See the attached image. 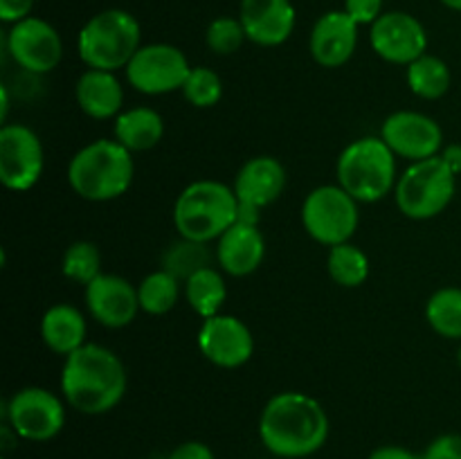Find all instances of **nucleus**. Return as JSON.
I'll list each match as a JSON object with an SVG mask.
<instances>
[{"instance_id":"obj_31","label":"nucleus","mask_w":461,"mask_h":459,"mask_svg":"<svg viewBox=\"0 0 461 459\" xmlns=\"http://www.w3.org/2000/svg\"><path fill=\"white\" fill-rule=\"evenodd\" d=\"M205 266H210L207 264L205 243L183 238V243L171 246V250L165 255V270H169L178 279L192 277L196 270L205 268Z\"/></svg>"},{"instance_id":"obj_9","label":"nucleus","mask_w":461,"mask_h":459,"mask_svg":"<svg viewBox=\"0 0 461 459\" xmlns=\"http://www.w3.org/2000/svg\"><path fill=\"white\" fill-rule=\"evenodd\" d=\"M192 66L180 48L169 43H149L135 52L126 66V79L142 94H167L183 90Z\"/></svg>"},{"instance_id":"obj_11","label":"nucleus","mask_w":461,"mask_h":459,"mask_svg":"<svg viewBox=\"0 0 461 459\" xmlns=\"http://www.w3.org/2000/svg\"><path fill=\"white\" fill-rule=\"evenodd\" d=\"M7 421L23 439L50 441L66 426V410L45 387H23L9 399Z\"/></svg>"},{"instance_id":"obj_6","label":"nucleus","mask_w":461,"mask_h":459,"mask_svg":"<svg viewBox=\"0 0 461 459\" xmlns=\"http://www.w3.org/2000/svg\"><path fill=\"white\" fill-rule=\"evenodd\" d=\"M338 184L358 202H376L396 187V156L383 138H360L338 158Z\"/></svg>"},{"instance_id":"obj_37","label":"nucleus","mask_w":461,"mask_h":459,"mask_svg":"<svg viewBox=\"0 0 461 459\" xmlns=\"http://www.w3.org/2000/svg\"><path fill=\"white\" fill-rule=\"evenodd\" d=\"M369 459H421L414 454L412 450L403 448V446H381L369 454Z\"/></svg>"},{"instance_id":"obj_13","label":"nucleus","mask_w":461,"mask_h":459,"mask_svg":"<svg viewBox=\"0 0 461 459\" xmlns=\"http://www.w3.org/2000/svg\"><path fill=\"white\" fill-rule=\"evenodd\" d=\"M198 349L212 364L237 369L255 354V338L250 327L234 315H212L198 328Z\"/></svg>"},{"instance_id":"obj_28","label":"nucleus","mask_w":461,"mask_h":459,"mask_svg":"<svg viewBox=\"0 0 461 459\" xmlns=\"http://www.w3.org/2000/svg\"><path fill=\"white\" fill-rule=\"evenodd\" d=\"M426 320L441 338H461V288H439L426 304Z\"/></svg>"},{"instance_id":"obj_27","label":"nucleus","mask_w":461,"mask_h":459,"mask_svg":"<svg viewBox=\"0 0 461 459\" xmlns=\"http://www.w3.org/2000/svg\"><path fill=\"white\" fill-rule=\"evenodd\" d=\"M140 309L149 315H165L178 304L180 279L169 270H156L147 274L138 286Z\"/></svg>"},{"instance_id":"obj_21","label":"nucleus","mask_w":461,"mask_h":459,"mask_svg":"<svg viewBox=\"0 0 461 459\" xmlns=\"http://www.w3.org/2000/svg\"><path fill=\"white\" fill-rule=\"evenodd\" d=\"M77 104L93 120H108L120 115L124 104V88L115 72L88 68L77 81Z\"/></svg>"},{"instance_id":"obj_36","label":"nucleus","mask_w":461,"mask_h":459,"mask_svg":"<svg viewBox=\"0 0 461 459\" xmlns=\"http://www.w3.org/2000/svg\"><path fill=\"white\" fill-rule=\"evenodd\" d=\"M169 459H216L214 453L207 444L203 441H185L178 448H174V453L169 454Z\"/></svg>"},{"instance_id":"obj_12","label":"nucleus","mask_w":461,"mask_h":459,"mask_svg":"<svg viewBox=\"0 0 461 459\" xmlns=\"http://www.w3.org/2000/svg\"><path fill=\"white\" fill-rule=\"evenodd\" d=\"M7 50L14 61L32 75H48L61 63L63 43L59 32L43 18H23L7 34Z\"/></svg>"},{"instance_id":"obj_30","label":"nucleus","mask_w":461,"mask_h":459,"mask_svg":"<svg viewBox=\"0 0 461 459\" xmlns=\"http://www.w3.org/2000/svg\"><path fill=\"white\" fill-rule=\"evenodd\" d=\"M183 94L194 108H212L223 97V81L210 68H192L183 86Z\"/></svg>"},{"instance_id":"obj_40","label":"nucleus","mask_w":461,"mask_h":459,"mask_svg":"<svg viewBox=\"0 0 461 459\" xmlns=\"http://www.w3.org/2000/svg\"><path fill=\"white\" fill-rule=\"evenodd\" d=\"M448 9H455V12H461V0H441Z\"/></svg>"},{"instance_id":"obj_8","label":"nucleus","mask_w":461,"mask_h":459,"mask_svg":"<svg viewBox=\"0 0 461 459\" xmlns=\"http://www.w3.org/2000/svg\"><path fill=\"white\" fill-rule=\"evenodd\" d=\"M360 223L358 201L340 184L315 187L302 205V225L313 241L333 248L349 243Z\"/></svg>"},{"instance_id":"obj_26","label":"nucleus","mask_w":461,"mask_h":459,"mask_svg":"<svg viewBox=\"0 0 461 459\" xmlns=\"http://www.w3.org/2000/svg\"><path fill=\"white\" fill-rule=\"evenodd\" d=\"M327 270L338 286L358 288L369 277V259L354 243H340L329 248Z\"/></svg>"},{"instance_id":"obj_35","label":"nucleus","mask_w":461,"mask_h":459,"mask_svg":"<svg viewBox=\"0 0 461 459\" xmlns=\"http://www.w3.org/2000/svg\"><path fill=\"white\" fill-rule=\"evenodd\" d=\"M36 0H0V18L5 22H18L23 18H30Z\"/></svg>"},{"instance_id":"obj_16","label":"nucleus","mask_w":461,"mask_h":459,"mask_svg":"<svg viewBox=\"0 0 461 459\" xmlns=\"http://www.w3.org/2000/svg\"><path fill=\"white\" fill-rule=\"evenodd\" d=\"M86 306L90 315L106 328H124L140 309L138 288L120 274L102 273L86 286Z\"/></svg>"},{"instance_id":"obj_18","label":"nucleus","mask_w":461,"mask_h":459,"mask_svg":"<svg viewBox=\"0 0 461 459\" xmlns=\"http://www.w3.org/2000/svg\"><path fill=\"white\" fill-rule=\"evenodd\" d=\"M358 22L342 9L327 12L311 30V57L322 68H340L354 57L358 45Z\"/></svg>"},{"instance_id":"obj_25","label":"nucleus","mask_w":461,"mask_h":459,"mask_svg":"<svg viewBox=\"0 0 461 459\" xmlns=\"http://www.w3.org/2000/svg\"><path fill=\"white\" fill-rule=\"evenodd\" d=\"M410 90L421 99H439L450 90V68L435 54H423L405 70Z\"/></svg>"},{"instance_id":"obj_4","label":"nucleus","mask_w":461,"mask_h":459,"mask_svg":"<svg viewBox=\"0 0 461 459\" xmlns=\"http://www.w3.org/2000/svg\"><path fill=\"white\" fill-rule=\"evenodd\" d=\"M239 219V198L219 180H196L176 198L174 225L187 241L210 243Z\"/></svg>"},{"instance_id":"obj_32","label":"nucleus","mask_w":461,"mask_h":459,"mask_svg":"<svg viewBox=\"0 0 461 459\" xmlns=\"http://www.w3.org/2000/svg\"><path fill=\"white\" fill-rule=\"evenodd\" d=\"M207 48L214 54H234L248 40L241 21L232 16H219L210 22L205 32Z\"/></svg>"},{"instance_id":"obj_15","label":"nucleus","mask_w":461,"mask_h":459,"mask_svg":"<svg viewBox=\"0 0 461 459\" xmlns=\"http://www.w3.org/2000/svg\"><path fill=\"white\" fill-rule=\"evenodd\" d=\"M381 138L394 151V156L410 162L435 158L444 142L441 126L432 117L417 111L392 112L383 122Z\"/></svg>"},{"instance_id":"obj_41","label":"nucleus","mask_w":461,"mask_h":459,"mask_svg":"<svg viewBox=\"0 0 461 459\" xmlns=\"http://www.w3.org/2000/svg\"><path fill=\"white\" fill-rule=\"evenodd\" d=\"M457 360H459V367H461V346H459V354H457Z\"/></svg>"},{"instance_id":"obj_24","label":"nucleus","mask_w":461,"mask_h":459,"mask_svg":"<svg viewBox=\"0 0 461 459\" xmlns=\"http://www.w3.org/2000/svg\"><path fill=\"white\" fill-rule=\"evenodd\" d=\"M228 297V286H225L223 274L212 266L196 270L192 277L185 279V300L189 309L203 320L219 315Z\"/></svg>"},{"instance_id":"obj_10","label":"nucleus","mask_w":461,"mask_h":459,"mask_svg":"<svg viewBox=\"0 0 461 459\" xmlns=\"http://www.w3.org/2000/svg\"><path fill=\"white\" fill-rule=\"evenodd\" d=\"M45 166L43 144L25 124L0 129V180L12 192H27L41 180Z\"/></svg>"},{"instance_id":"obj_2","label":"nucleus","mask_w":461,"mask_h":459,"mask_svg":"<svg viewBox=\"0 0 461 459\" xmlns=\"http://www.w3.org/2000/svg\"><path fill=\"white\" fill-rule=\"evenodd\" d=\"M129 376L115 351L86 342L70 356L61 372V392L81 414H106L124 399Z\"/></svg>"},{"instance_id":"obj_23","label":"nucleus","mask_w":461,"mask_h":459,"mask_svg":"<svg viewBox=\"0 0 461 459\" xmlns=\"http://www.w3.org/2000/svg\"><path fill=\"white\" fill-rule=\"evenodd\" d=\"M115 140L131 153L149 151L165 135V120L158 111L149 106H135L120 112L115 120Z\"/></svg>"},{"instance_id":"obj_5","label":"nucleus","mask_w":461,"mask_h":459,"mask_svg":"<svg viewBox=\"0 0 461 459\" xmlns=\"http://www.w3.org/2000/svg\"><path fill=\"white\" fill-rule=\"evenodd\" d=\"M142 48V30L126 9H104L95 14L79 32L77 50L81 61L95 70L115 72L129 66Z\"/></svg>"},{"instance_id":"obj_1","label":"nucleus","mask_w":461,"mask_h":459,"mask_svg":"<svg viewBox=\"0 0 461 459\" xmlns=\"http://www.w3.org/2000/svg\"><path fill=\"white\" fill-rule=\"evenodd\" d=\"M261 444L282 459H302L318 453L329 439L327 410L302 392H279L259 417Z\"/></svg>"},{"instance_id":"obj_33","label":"nucleus","mask_w":461,"mask_h":459,"mask_svg":"<svg viewBox=\"0 0 461 459\" xmlns=\"http://www.w3.org/2000/svg\"><path fill=\"white\" fill-rule=\"evenodd\" d=\"M345 12L358 25L372 27L383 16V0H345Z\"/></svg>"},{"instance_id":"obj_29","label":"nucleus","mask_w":461,"mask_h":459,"mask_svg":"<svg viewBox=\"0 0 461 459\" xmlns=\"http://www.w3.org/2000/svg\"><path fill=\"white\" fill-rule=\"evenodd\" d=\"M61 270L68 279L88 286L102 274V255L99 248L90 241H75L63 252Z\"/></svg>"},{"instance_id":"obj_3","label":"nucleus","mask_w":461,"mask_h":459,"mask_svg":"<svg viewBox=\"0 0 461 459\" xmlns=\"http://www.w3.org/2000/svg\"><path fill=\"white\" fill-rule=\"evenodd\" d=\"M133 156L117 140H95L72 156L68 183L72 192L90 202L115 201L133 183Z\"/></svg>"},{"instance_id":"obj_17","label":"nucleus","mask_w":461,"mask_h":459,"mask_svg":"<svg viewBox=\"0 0 461 459\" xmlns=\"http://www.w3.org/2000/svg\"><path fill=\"white\" fill-rule=\"evenodd\" d=\"M295 7L291 0H241V21L248 40L261 48H277L295 30Z\"/></svg>"},{"instance_id":"obj_19","label":"nucleus","mask_w":461,"mask_h":459,"mask_svg":"<svg viewBox=\"0 0 461 459\" xmlns=\"http://www.w3.org/2000/svg\"><path fill=\"white\" fill-rule=\"evenodd\" d=\"M286 180V166L277 158L257 156L239 169L232 189L239 198V205L261 212L282 196Z\"/></svg>"},{"instance_id":"obj_38","label":"nucleus","mask_w":461,"mask_h":459,"mask_svg":"<svg viewBox=\"0 0 461 459\" xmlns=\"http://www.w3.org/2000/svg\"><path fill=\"white\" fill-rule=\"evenodd\" d=\"M441 158H444L446 165L455 171V176L461 174V144H450V147H446Z\"/></svg>"},{"instance_id":"obj_22","label":"nucleus","mask_w":461,"mask_h":459,"mask_svg":"<svg viewBox=\"0 0 461 459\" xmlns=\"http://www.w3.org/2000/svg\"><path fill=\"white\" fill-rule=\"evenodd\" d=\"M45 346L59 356H70L86 345V318L72 304H54L41 320Z\"/></svg>"},{"instance_id":"obj_34","label":"nucleus","mask_w":461,"mask_h":459,"mask_svg":"<svg viewBox=\"0 0 461 459\" xmlns=\"http://www.w3.org/2000/svg\"><path fill=\"white\" fill-rule=\"evenodd\" d=\"M421 459H461V435H441L432 441Z\"/></svg>"},{"instance_id":"obj_20","label":"nucleus","mask_w":461,"mask_h":459,"mask_svg":"<svg viewBox=\"0 0 461 459\" xmlns=\"http://www.w3.org/2000/svg\"><path fill=\"white\" fill-rule=\"evenodd\" d=\"M216 259L232 277H248L261 266L266 256V238L259 225L237 223L216 238Z\"/></svg>"},{"instance_id":"obj_7","label":"nucleus","mask_w":461,"mask_h":459,"mask_svg":"<svg viewBox=\"0 0 461 459\" xmlns=\"http://www.w3.org/2000/svg\"><path fill=\"white\" fill-rule=\"evenodd\" d=\"M455 184L457 176L441 156L412 162L396 180V205L412 220L435 219L453 201Z\"/></svg>"},{"instance_id":"obj_14","label":"nucleus","mask_w":461,"mask_h":459,"mask_svg":"<svg viewBox=\"0 0 461 459\" xmlns=\"http://www.w3.org/2000/svg\"><path fill=\"white\" fill-rule=\"evenodd\" d=\"M369 43L383 61L408 68L426 54L428 34L412 14L387 12L369 27Z\"/></svg>"},{"instance_id":"obj_39","label":"nucleus","mask_w":461,"mask_h":459,"mask_svg":"<svg viewBox=\"0 0 461 459\" xmlns=\"http://www.w3.org/2000/svg\"><path fill=\"white\" fill-rule=\"evenodd\" d=\"M0 97H3V104H0V120H7V112H9V90L7 86L0 88Z\"/></svg>"}]
</instances>
